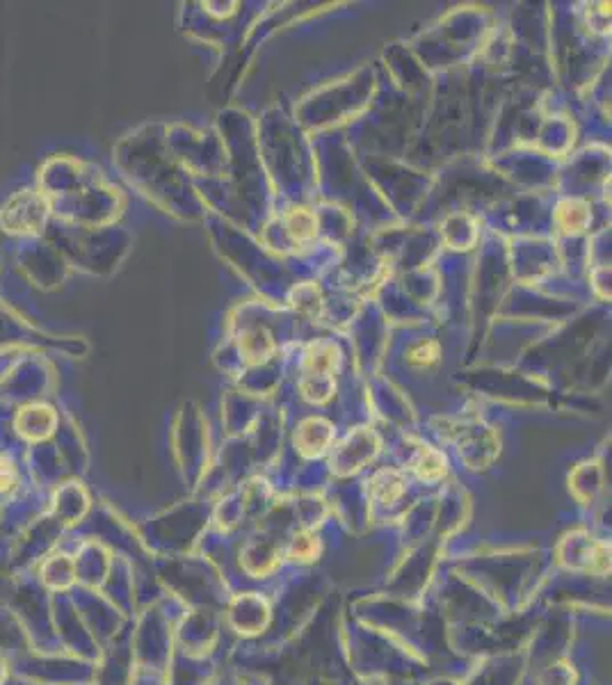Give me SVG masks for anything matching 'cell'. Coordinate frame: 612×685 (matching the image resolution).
<instances>
[{"instance_id": "1", "label": "cell", "mask_w": 612, "mask_h": 685, "mask_svg": "<svg viewBox=\"0 0 612 685\" xmlns=\"http://www.w3.org/2000/svg\"><path fill=\"white\" fill-rule=\"evenodd\" d=\"M437 359H439V345L432 343V341L416 345V348L409 352V364L412 366L428 368L432 364H437Z\"/></svg>"}, {"instance_id": "2", "label": "cell", "mask_w": 612, "mask_h": 685, "mask_svg": "<svg viewBox=\"0 0 612 685\" xmlns=\"http://www.w3.org/2000/svg\"><path fill=\"white\" fill-rule=\"evenodd\" d=\"M288 227H291V233H293L295 240L311 238L313 233H316V224H313V217L306 215V213H293L291 215V222H288Z\"/></svg>"}, {"instance_id": "3", "label": "cell", "mask_w": 612, "mask_h": 685, "mask_svg": "<svg viewBox=\"0 0 612 685\" xmlns=\"http://www.w3.org/2000/svg\"><path fill=\"white\" fill-rule=\"evenodd\" d=\"M12 480H14V469L5 462V459H0V491L12 487Z\"/></svg>"}]
</instances>
